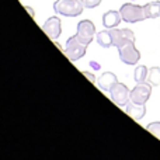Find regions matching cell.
I'll list each match as a JSON object with an SVG mask.
<instances>
[{
    "label": "cell",
    "instance_id": "4",
    "mask_svg": "<svg viewBox=\"0 0 160 160\" xmlns=\"http://www.w3.org/2000/svg\"><path fill=\"white\" fill-rule=\"evenodd\" d=\"M152 94L150 83H136V86L131 90V101L136 104H146Z\"/></svg>",
    "mask_w": 160,
    "mask_h": 160
},
{
    "label": "cell",
    "instance_id": "16",
    "mask_svg": "<svg viewBox=\"0 0 160 160\" xmlns=\"http://www.w3.org/2000/svg\"><path fill=\"white\" fill-rule=\"evenodd\" d=\"M148 83H150L152 86H160V68L159 66H153L149 69L148 73Z\"/></svg>",
    "mask_w": 160,
    "mask_h": 160
},
{
    "label": "cell",
    "instance_id": "21",
    "mask_svg": "<svg viewBox=\"0 0 160 160\" xmlns=\"http://www.w3.org/2000/svg\"><path fill=\"white\" fill-rule=\"evenodd\" d=\"M91 66H93L96 70H98V69H100V65H97L96 62H91Z\"/></svg>",
    "mask_w": 160,
    "mask_h": 160
},
{
    "label": "cell",
    "instance_id": "20",
    "mask_svg": "<svg viewBox=\"0 0 160 160\" xmlns=\"http://www.w3.org/2000/svg\"><path fill=\"white\" fill-rule=\"evenodd\" d=\"M25 8H27V10H28V13L31 14V17H34V16H35V14H34V10H32V8H31V7H28V6H25Z\"/></svg>",
    "mask_w": 160,
    "mask_h": 160
},
{
    "label": "cell",
    "instance_id": "11",
    "mask_svg": "<svg viewBox=\"0 0 160 160\" xmlns=\"http://www.w3.org/2000/svg\"><path fill=\"white\" fill-rule=\"evenodd\" d=\"M125 107H127L125 108V112L132 119H135V121L142 119L145 117V114H146V107H145V104H136V102L129 101Z\"/></svg>",
    "mask_w": 160,
    "mask_h": 160
},
{
    "label": "cell",
    "instance_id": "1",
    "mask_svg": "<svg viewBox=\"0 0 160 160\" xmlns=\"http://www.w3.org/2000/svg\"><path fill=\"white\" fill-rule=\"evenodd\" d=\"M82 0H56L53 3V11L65 17H78L83 13Z\"/></svg>",
    "mask_w": 160,
    "mask_h": 160
},
{
    "label": "cell",
    "instance_id": "13",
    "mask_svg": "<svg viewBox=\"0 0 160 160\" xmlns=\"http://www.w3.org/2000/svg\"><path fill=\"white\" fill-rule=\"evenodd\" d=\"M96 41L100 47L102 48H110L112 47V37H111L110 30H102L98 34H96Z\"/></svg>",
    "mask_w": 160,
    "mask_h": 160
},
{
    "label": "cell",
    "instance_id": "19",
    "mask_svg": "<svg viewBox=\"0 0 160 160\" xmlns=\"http://www.w3.org/2000/svg\"><path fill=\"white\" fill-rule=\"evenodd\" d=\"M83 75L86 76V78H87L88 80H90L91 83H96V79H94V76H93V73H90V72H87V70H83Z\"/></svg>",
    "mask_w": 160,
    "mask_h": 160
},
{
    "label": "cell",
    "instance_id": "22",
    "mask_svg": "<svg viewBox=\"0 0 160 160\" xmlns=\"http://www.w3.org/2000/svg\"><path fill=\"white\" fill-rule=\"evenodd\" d=\"M132 2H135V0H132Z\"/></svg>",
    "mask_w": 160,
    "mask_h": 160
},
{
    "label": "cell",
    "instance_id": "12",
    "mask_svg": "<svg viewBox=\"0 0 160 160\" xmlns=\"http://www.w3.org/2000/svg\"><path fill=\"white\" fill-rule=\"evenodd\" d=\"M122 17L121 13L117 10H108L107 13H104L102 16V25H104L107 30H111V28H115L117 25L121 22Z\"/></svg>",
    "mask_w": 160,
    "mask_h": 160
},
{
    "label": "cell",
    "instance_id": "3",
    "mask_svg": "<svg viewBox=\"0 0 160 160\" xmlns=\"http://www.w3.org/2000/svg\"><path fill=\"white\" fill-rule=\"evenodd\" d=\"M86 51H87V45L83 44L78 38V35H73L66 41V48L63 49V52L68 56V59L75 62L86 55Z\"/></svg>",
    "mask_w": 160,
    "mask_h": 160
},
{
    "label": "cell",
    "instance_id": "14",
    "mask_svg": "<svg viewBox=\"0 0 160 160\" xmlns=\"http://www.w3.org/2000/svg\"><path fill=\"white\" fill-rule=\"evenodd\" d=\"M146 18H158L160 17V2H149L143 6Z\"/></svg>",
    "mask_w": 160,
    "mask_h": 160
},
{
    "label": "cell",
    "instance_id": "6",
    "mask_svg": "<svg viewBox=\"0 0 160 160\" xmlns=\"http://www.w3.org/2000/svg\"><path fill=\"white\" fill-rule=\"evenodd\" d=\"M118 52L119 59L125 65H136L141 59V52L135 48V42H131V44H127L124 47L118 48Z\"/></svg>",
    "mask_w": 160,
    "mask_h": 160
},
{
    "label": "cell",
    "instance_id": "5",
    "mask_svg": "<svg viewBox=\"0 0 160 160\" xmlns=\"http://www.w3.org/2000/svg\"><path fill=\"white\" fill-rule=\"evenodd\" d=\"M110 32H111V37H112V47L121 48L127 44L135 42V34L131 30H128V28H121V30L111 28Z\"/></svg>",
    "mask_w": 160,
    "mask_h": 160
},
{
    "label": "cell",
    "instance_id": "9",
    "mask_svg": "<svg viewBox=\"0 0 160 160\" xmlns=\"http://www.w3.org/2000/svg\"><path fill=\"white\" fill-rule=\"evenodd\" d=\"M42 30H44V32L47 34V35L49 37L52 41L58 39L59 35H61V32H62L61 18H59V17H56V16L49 17V18H48L47 21L44 22V25H42Z\"/></svg>",
    "mask_w": 160,
    "mask_h": 160
},
{
    "label": "cell",
    "instance_id": "2",
    "mask_svg": "<svg viewBox=\"0 0 160 160\" xmlns=\"http://www.w3.org/2000/svg\"><path fill=\"white\" fill-rule=\"evenodd\" d=\"M119 13H121L122 20L125 22H129V24L146 20L143 6L133 4V3H125V4H122L121 8H119Z\"/></svg>",
    "mask_w": 160,
    "mask_h": 160
},
{
    "label": "cell",
    "instance_id": "17",
    "mask_svg": "<svg viewBox=\"0 0 160 160\" xmlns=\"http://www.w3.org/2000/svg\"><path fill=\"white\" fill-rule=\"evenodd\" d=\"M146 129L149 131L150 133H153V135H155L158 139H160V121L152 122V124L146 125Z\"/></svg>",
    "mask_w": 160,
    "mask_h": 160
},
{
    "label": "cell",
    "instance_id": "7",
    "mask_svg": "<svg viewBox=\"0 0 160 160\" xmlns=\"http://www.w3.org/2000/svg\"><path fill=\"white\" fill-rule=\"evenodd\" d=\"M76 35H78V38L83 44H86L88 47V44L93 41L94 35H96V25L90 20H82L78 24V32H76Z\"/></svg>",
    "mask_w": 160,
    "mask_h": 160
},
{
    "label": "cell",
    "instance_id": "15",
    "mask_svg": "<svg viewBox=\"0 0 160 160\" xmlns=\"http://www.w3.org/2000/svg\"><path fill=\"white\" fill-rule=\"evenodd\" d=\"M148 73H149V69L145 65H139L133 72V79L136 83H145L148 80Z\"/></svg>",
    "mask_w": 160,
    "mask_h": 160
},
{
    "label": "cell",
    "instance_id": "8",
    "mask_svg": "<svg viewBox=\"0 0 160 160\" xmlns=\"http://www.w3.org/2000/svg\"><path fill=\"white\" fill-rule=\"evenodd\" d=\"M111 100L115 102L117 105H127L131 101V91L124 83H117L110 90Z\"/></svg>",
    "mask_w": 160,
    "mask_h": 160
},
{
    "label": "cell",
    "instance_id": "18",
    "mask_svg": "<svg viewBox=\"0 0 160 160\" xmlns=\"http://www.w3.org/2000/svg\"><path fill=\"white\" fill-rule=\"evenodd\" d=\"M82 3L84 6V8H94L97 6H100L101 0H82Z\"/></svg>",
    "mask_w": 160,
    "mask_h": 160
},
{
    "label": "cell",
    "instance_id": "10",
    "mask_svg": "<svg viewBox=\"0 0 160 160\" xmlns=\"http://www.w3.org/2000/svg\"><path fill=\"white\" fill-rule=\"evenodd\" d=\"M117 83H118V79H117V76L114 75L112 72H104L102 75H100L97 86H98L102 91H110Z\"/></svg>",
    "mask_w": 160,
    "mask_h": 160
}]
</instances>
